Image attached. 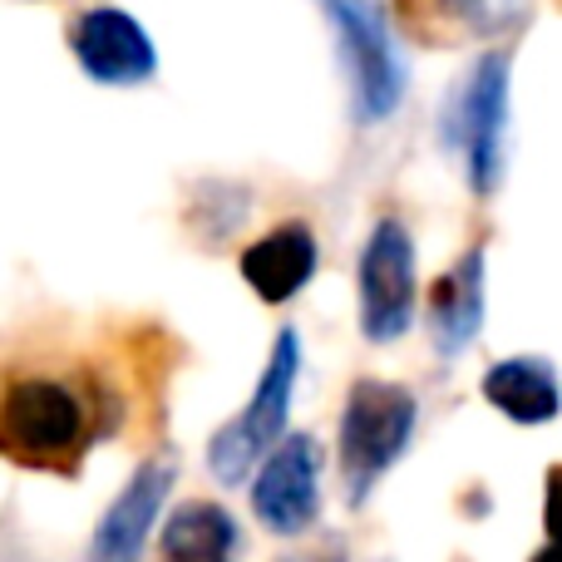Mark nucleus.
<instances>
[{
  "label": "nucleus",
  "instance_id": "1",
  "mask_svg": "<svg viewBox=\"0 0 562 562\" xmlns=\"http://www.w3.org/2000/svg\"><path fill=\"white\" fill-rule=\"evenodd\" d=\"M94 405L75 380L59 375H15L0 405V445L25 469H65L85 454Z\"/></svg>",
  "mask_w": 562,
  "mask_h": 562
},
{
  "label": "nucleus",
  "instance_id": "2",
  "mask_svg": "<svg viewBox=\"0 0 562 562\" xmlns=\"http://www.w3.org/2000/svg\"><path fill=\"white\" fill-rule=\"evenodd\" d=\"M415 435V395L390 380H356L340 409V469L350 504H366Z\"/></svg>",
  "mask_w": 562,
  "mask_h": 562
},
{
  "label": "nucleus",
  "instance_id": "3",
  "mask_svg": "<svg viewBox=\"0 0 562 562\" xmlns=\"http://www.w3.org/2000/svg\"><path fill=\"white\" fill-rule=\"evenodd\" d=\"M321 10H326L340 59H346L356 119H366V124L390 119L405 99V65H400L395 30H390L385 10L375 0H321Z\"/></svg>",
  "mask_w": 562,
  "mask_h": 562
},
{
  "label": "nucleus",
  "instance_id": "4",
  "mask_svg": "<svg viewBox=\"0 0 562 562\" xmlns=\"http://www.w3.org/2000/svg\"><path fill=\"white\" fill-rule=\"evenodd\" d=\"M296 370H301V340L296 330H281L272 360H267L262 380H257V395L233 425H223L207 445V464L223 484H243L257 464L277 454V439L286 429V409H291V390H296Z\"/></svg>",
  "mask_w": 562,
  "mask_h": 562
},
{
  "label": "nucleus",
  "instance_id": "5",
  "mask_svg": "<svg viewBox=\"0 0 562 562\" xmlns=\"http://www.w3.org/2000/svg\"><path fill=\"white\" fill-rule=\"evenodd\" d=\"M415 321V243L405 223H375L360 252V330L370 340H395Z\"/></svg>",
  "mask_w": 562,
  "mask_h": 562
},
{
  "label": "nucleus",
  "instance_id": "6",
  "mask_svg": "<svg viewBox=\"0 0 562 562\" xmlns=\"http://www.w3.org/2000/svg\"><path fill=\"white\" fill-rule=\"evenodd\" d=\"M454 128H459V154H464V173L469 188L479 198H488L504 178V148H508V59L504 55H484L469 75L464 94L454 109Z\"/></svg>",
  "mask_w": 562,
  "mask_h": 562
},
{
  "label": "nucleus",
  "instance_id": "7",
  "mask_svg": "<svg viewBox=\"0 0 562 562\" xmlns=\"http://www.w3.org/2000/svg\"><path fill=\"white\" fill-rule=\"evenodd\" d=\"M69 49H75L79 69L94 85H144L158 69V49L148 30L138 25L128 10L99 5L69 25Z\"/></svg>",
  "mask_w": 562,
  "mask_h": 562
},
{
  "label": "nucleus",
  "instance_id": "8",
  "mask_svg": "<svg viewBox=\"0 0 562 562\" xmlns=\"http://www.w3.org/2000/svg\"><path fill=\"white\" fill-rule=\"evenodd\" d=\"M252 508L272 533H301L321 508V445L311 435H291L262 464L252 484Z\"/></svg>",
  "mask_w": 562,
  "mask_h": 562
},
{
  "label": "nucleus",
  "instance_id": "9",
  "mask_svg": "<svg viewBox=\"0 0 562 562\" xmlns=\"http://www.w3.org/2000/svg\"><path fill=\"white\" fill-rule=\"evenodd\" d=\"M168 488H173V464H168V459L138 464V474L124 484V494L99 518L85 562H144L148 533H154V524H158V508H164Z\"/></svg>",
  "mask_w": 562,
  "mask_h": 562
},
{
  "label": "nucleus",
  "instance_id": "10",
  "mask_svg": "<svg viewBox=\"0 0 562 562\" xmlns=\"http://www.w3.org/2000/svg\"><path fill=\"white\" fill-rule=\"evenodd\" d=\"M237 267H243L247 286H252L257 296L281 306V301H291L311 277H316L321 247H316V237H311L306 223H281L267 237H257Z\"/></svg>",
  "mask_w": 562,
  "mask_h": 562
},
{
  "label": "nucleus",
  "instance_id": "11",
  "mask_svg": "<svg viewBox=\"0 0 562 562\" xmlns=\"http://www.w3.org/2000/svg\"><path fill=\"white\" fill-rule=\"evenodd\" d=\"M429 326H435L439 356L454 360L484 326V252H464L429 291Z\"/></svg>",
  "mask_w": 562,
  "mask_h": 562
},
{
  "label": "nucleus",
  "instance_id": "12",
  "mask_svg": "<svg viewBox=\"0 0 562 562\" xmlns=\"http://www.w3.org/2000/svg\"><path fill=\"white\" fill-rule=\"evenodd\" d=\"M484 400L508 415L514 425H543L562 409V385L558 370L538 356H518V360H498L484 375Z\"/></svg>",
  "mask_w": 562,
  "mask_h": 562
},
{
  "label": "nucleus",
  "instance_id": "13",
  "mask_svg": "<svg viewBox=\"0 0 562 562\" xmlns=\"http://www.w3.org/2000/svg\"><path fill=\"white\" fill-rule=\"evenodd\" d=\"M158 562H237V524L217 504H183L164 524L158 538Z\"/></svg>",
  "mask_w": 562,
  "mask_h": 562
},
{
  "label": "nucleus",
  "instance_id": "14",
  "mask_svg": "<svg viewBox=\"0 0 562 562\" xmlns=\"http://www.w3.org/2000/svg\"><path fill=\"white\" fill-rule=\"evenodd\" d=\"M395 20L425 45H459L494 25V0H395Z\"/></svg>",
  "mask_w": 562,
  "mask_h": 562
},
{
  "label": "nucleus",
  "instance_id": "15",
  "mask_svg": "<svg viewBox=\"0 0 562 562\" xmlns=\"http://www.w3.org/2000/svg\"><path fill=\"white\" fill-rule=\"evenodd\" d=\"M543 528L553 538V548H562V469L548 474V488H543Z\"/></svg>",
  "mask_w": 562,
  "mask_h": 562
},
{
  "label": "nucleus",
  "instance_id": "16",
  "mask_svg": "<svg viewBox=\"0 0 562 562\" xmlns=\"http://www.w3.org/2000/svg\"><path fill=\"white\" fill-rule=\"evenodd\" d=\"M533 562H562V548H543V553H538Z\"/></svg>",
  "mask_w": 562,
  "mask_h": 562
},
{
  "label": "nucleus",
  "instance_id": "17",
  "mask_svg": "<svg viewBox=\"0 0 562 562\" xmlns=\"http://www.w3.org/2000/svg\"><path fill=\"white\" fill-rule=\"evenodd\" d=\"M281 562H340L336 553H326V558H281Z\"/></svg>",
  "mask_w": 562,
  "mask_h": 562
}]
</instances>
